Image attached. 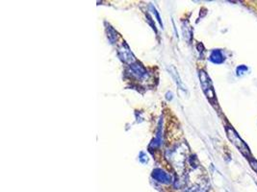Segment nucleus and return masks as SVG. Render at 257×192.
Returning a JSON list of instances; mask_svg holds the SVG:
<instances>
[{
	"mask_svg": "<svg viewBox=\"0 0 257 192\" xmlns=\"http://www.w3.org/2000/svg\"><path fill=\"white\" fill-rule=\"evenodd\" d=\"M200 80H201V84H202V87H203L207 98L210 101L215 100L216 97H215V91H214V88H213V85H212V82H211V79L209 78V76L207 75L206 71H204V70L200 71Z\"/></svg>",
	"mask_w": 257,
	"mask_h": 192,
	"instance_id": "nucleus-2",
	"label": "nucleus"
},
{
	"mask_svg": "<svg viewBox=\"0 0 257 192\" xmlns=\"http://www.w3.org/2000/svg\"><path fill=\"white\" fill-rule=\"evenodd\" d=\"M210 60L215 64H221L225 61V57L221 50H214L210 56Z\"/></svg>",
	"mask_w": 257,
	"mask_h": 192,
	"instance_id": "nucleus-6",
	"label": "nucleus"
},
{
	"mask_svg": "<svg viewBox=\"0 0 257 192\" xmlns=\"http://www.w3.org/2000/svg\"><path fill=\"white\" fill-rule=\"evenodd\" d=\"M207 190H208V186L206 184H200L187 190L185 192H207Z\"/></svg>",
	"mask_w": 257,
	"mask_h": 192,
	"instance_id": "nucleus-7",
	"label": "nucleus"
},
{
	"mask_svg": "<svg viewBox=\"0 0 257 192\" xmlns=\"http://www.w3.org/2000/svg\"><path fill=\"white\" fill-rule=\"evenodd\" d=\"M227 134H228V137L230 138V140L231 141L232 143L236 146V148L248 159H251V151L249 146L244 142V140L239 137V135L235 132L234 129H232L231 127L228 126L227 127Z\"/></svg>",
	"mask_w": 257,
	"mask_h": 192,
	"instance_id": "nucleus-1",
	"label": "nucleus"
},
{
	"mask_svg": "<svg viewBox=\"0 0 257 192\" xmlns=\"http://www.w3.org/2000/svg\"><path fill=\"white\" fill-rule=\"evenodd\" d=\"M131 71H132V74L135 75L137 78H142L146 75V71L141 64H131Z\"/></svg>",
	"mask_w": 257,
	"mask_h": 192,
	"instance_id": "nucleus-5",
	"label": "nucleus"
},
{
	"mask_svg": "<svg viewBox=\"0 0 257 192\" xmlns=\"http://www.w3.org/2000/svg\"><path fill=\"white\" fill-rule=\"evenodd\" d=\"M153 177L154 178L155 180L159 183H163V184H169L172 181V177L167 174L165 171H163L162 169H155L153 173Z\"/></svg>",
	"mask_w": 257,
	"mask_h": 192,
	"instance_id": "nucleus-3",
	"label": "nucleus"
},
{
	"mask_svg": "<svg viewBox=\"0 0 257 192\" xmlns=\"http://www.w3.org/2000/svg\"><path fill=\"white\" fill-rule=\"evenodd\" d=\"M119 54L121 56V58L123 59L124 62L128 63V64H133V62L135 61L134 56L131 53V51L129 50L128 46L127 44H123L121 47H119Z\"/></svg>",
	"mask_w": 257,
	"mask_h": 192,
	"instance_id": "nucleus-4",
	"label": "nucleus"
}]
</instances>
